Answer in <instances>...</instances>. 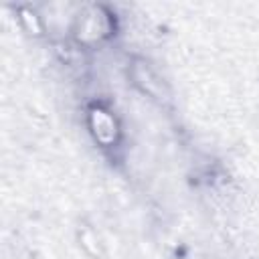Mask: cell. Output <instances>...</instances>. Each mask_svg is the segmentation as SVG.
<instances>
[{"mask_svg":"<svg viewBox=\"0 0 259 259\" xmlns=\"http://www.w3.org/2000/svg\"><path fill=\"white\" fill-rule=\"evenodd\" d=\"M89 130H91L95 142L105 148L113 146L119 138V125H117L115 117L99 105L91 107V111H89Z\"/></svg>","mask_w":259,"mask_h":259,"instance_id":"6da1fadb","label":"cell"},{"mask_svg":"<svg viewBox=\"0 0 259 259\" xmlns=\"http://www.w3.org/2000/svg\"><path fill=\"white\" fill-rule=\"evenodd\" d=\"M136 69H138L136 79H138V83L144 87V91L150 93V95H158V93H160V81L152 75V71H150L148 67H144L142 63H138Z\"/></svg>","mask_w":259,"mask_h":259,"instance_id":"7a4b0ae2","label":"cell"},{"mask_svg":"<svg viewBox=\"0 0 259 259\" xmlns=\"http://www.w3.org/2000/svg\"><path fill=\"white\" fill-rule=\"evenodd\" d=\"M18 14H20L18 18H20V22H22V26H24V30L28 34L38 36L42 32V24H40V18L36 16V12H32L30 8H20Z\"/></svg>","mask_w":259,"mask_h":259,"instance_id":"3957f363","label":"cell"}]
</instances>
